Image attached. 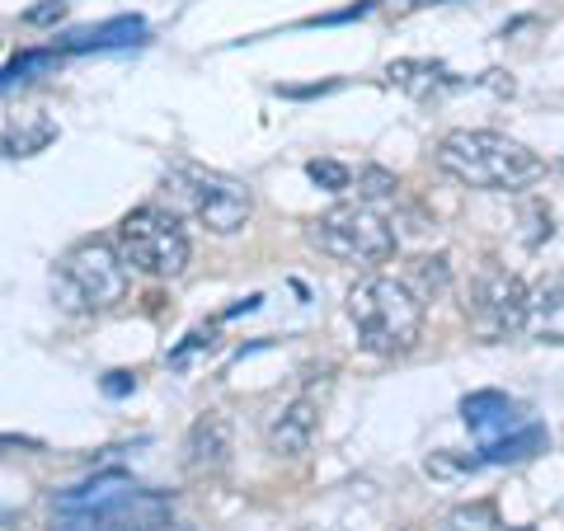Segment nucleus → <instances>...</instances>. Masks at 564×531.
<instances>
[{"label": "nucleus", "instance_id": "obj_19", "mask_svg": "<svg viewBox=\"0 0 564 531\" xmlns=\"http://www.w3.org/2000/svg\"><path fill=\"white\" fill-rule=\"evenodd\" d=\"M155 531H193V527H174V522H165V527H155Z\"/></svg>", "mask_w": 564, "mask_h": 531}, {"label": "nucleus", "instance_id": "obj_13", "mask_svg": "<svg viewBox=\"0 0 564 531\" xmlns=\"http://www.w3.org/2000/svg\"><path fill=\"white\" fill-rule=\"evenodd\" d=\"M386 80H391L395 90H404L410 99H433V95L456 90V85H462V80H456L443 62H429V57H404V62H391V66H386Z\"/></svg>", "mask_w": 564, "mask_h": 531}, {"label": "nucleus", "instance_id": "obj_17", "mask_svg": "<svg viewBox=\"0 0 564 531\" xmlns=\"http://www.w3.org/2000/svg\"><path fill=\"white\" fill-rule=\"evenodd\" d=\"M306 174H311V180L321 184V188H329V193H344V188L352 184V170H348V165H334V161H311Z\"/></svg>", "mask_w": 564, "mask_h": 531}, {"label": "nucleus", "instance_id": "obj_11", "mask_svg": "<svg viewBox=\"0 0 564 531\" xmlns=\"http://www.w3.org/2000/svg\"><path fill=\"white\" fill-rule=\"evenodd\" d=\"M315 429H321V404L311 395L282 404L269 423V452L273 456H302L311 442H315Z\"/></svg>", "mask_w": 564, "mask_h": 531}, {"label": "nucleus", "instance_id": "obj_6", "mask_svg": "<svg viewBox=\"0 0 564 531\" xmlns=\"http://www.w3.org/2000/svg\"><path fill=\"white\" fill-rule=\"evenodd\" d=\"M311 245L321 250L325 259L334 263H348V269H377L395 254V226L381 217L372 203H339L321 212V217L311 221Z\"/></svg>", "mask_w": 564, "mask_h": 531}, {"label": "nucleus", "instance_id": "obj_15", "mask_svg": "<svg viewBox=\"0 0 564 531\" xmlns=\"http://www.w3.org/2000/svg\"><path fill=\"white\" fill-rule=\"evenodd\" d=\"M132 43H147V20L137 14H118V20L99 24V29H85L76 39H66L62 52H113V47H132Z\"/></svg>", "mask_w": 564, "mask_h": 531}, {"label": "nucleus", "instance_id": "obj_7", "mask_svg": "<svg viewBox=\"0 0 564 531\" xmlns=\"http://www.w3.org/2000/svg\"><path fill=\"white\" fill-rule=\"evenodd\" d=\"M118 254L128 259L132 273H147V278H180L188 269V231L184 221L174 217V207H132L128 217L118 221L113 231Z\"/></svg>", "mask_w": 564, "mask_h": 531}, {"label": "nucleus", "instance_id": "obj_12", "mask_svg": "<svg viewBox=\"0 0 564 531\" xmlns=\"http://www.w3.org/2000/svg\"><path fill=\"white\" fill-rule=\"evenodd\" d=\"M462 419H466V429L480 437V442H494V437H503V433H513L522 419V404L513 395H503V391H475L462 400Z\"/></svg>", "mask_w": 564, "mask_h": 531}, {"label": "nucleus", "instance_id": "obj_3", "mask_svg": "<svg viewBox=\"0 0 564 531\" xmlns=\"http://www.w3.org/2000/svg\"><path fill=\"white\" fill-rule=\"evenodd\" d=\"M348 325L372 358H404L423 339V296L404 278L367 273L348 288Z\"/></svg>", "mask_w": 564, "mask_h": 531}, {"label": "nucleus", "instance_id": "obj_14", "mask_svg": "<svg viewBox=\"0 0 564 531\" xmlns=\"http://www.w3.org/2000/svg\"><path fill=\"white\" fill-rule=\"evenodd\" d=\"M545 447H551V433L541 423H518L513 433L480 442V466H518V462H532Z\"/></svg>", "mask_w": 564, "mask_h": 531}, {"label": "nucleus", "instance_id": "obj_20", "mask_svg": "<svg viewBox=\"0 0 564 531\" xmlns=\"http://www.w3.org/2000/svg\"><path fill=\"white\" fill-rule=\"evenodd\" d=\"M0 447H6V442H0Z\"/></svg>", "mask_w": 564, "mask_h": 531}, {"label": "nucleus", "instance_id": "obj_9", "mask_svg": "<svg viewBox=\"0 0 564 531\" xmlns=\"http://www.w3.org/2000/svg\"><path fill=\"white\" fill-rule=\"evenodd\" d=\"M236 456V429L221 410H207L184 433V466L188 475H221Z\"/></svg>", "mask_w": 564, "mask_h": 531}, {"label": "nucleus", "instance_id": "obj_8", "mask_svg": "<svg viewBox=\"0 0 564 531\" xmlns=\"http://www.w3.org/2000/svg\"><path fill=\"white\" fill-rule=\"evenodd\" d=\"M466 315L489 344L513 339V334L527 329V282L513 269H503V263H485L470 278Z\"/></svg>", "mask_w": 564, "mask_h": 531}, {"label": "nucleus", "instance_id": "obj_16", "mask_svg": "<svg viewBox=\"0 0 564 531\" xmlns=\"http://www.w3.org/2000/svg\"><path fill=\"white\" fill-rule=\"evenodd\" d=\"M62 62V52L57 47H29V52H20L6 71H0V95H10L14 85H29L39 71H47V66H57Z\"/></svg>", "mask_w": 564, "mask_h": 531}, {"label": "nucleus", "instance_id": "obj_1", "mask_svg": "<svg viewBox=\"0 0 564 531\" xmlns=\"http://www.w3.org/2000/svg\"><path fill=\"white\" fill-rule=\"evenodd\" d=\"M437 170L456 180L462 188H480V193H522L536 180H545V161L522 147L518 137L494 132V128H456L437 141L433 151Z\"/></svg>", "mask_w": 564, "mask_h": 531}, {"label": "nucleus", "instance_id": "obj_5", "mask_svg": "<svg viewBox=\"0 0 564 531\" xmlns=\"http://www.w3.org/2000/svg\"><path fill=\"white\" fill-rule=\"evenodd\" d=\"M165 193L170 203L188 212L193 221L212 236H236L250 226L254 217V193L236 174H221V170H207V165H193V161H174L165 174Z\"/></svg>", "mask_w": 564, "mask_h": 531}, {"label": "nucleus", "instance_id": "obj_2", "mask_svg": "<svg viewBox=\"0 0 564 531\" xmlns=\"http://www.w3.org/2000/svg\"><path fill=\"white\" fill-rule=\"evenodd\" d=\"M170 522V499L128 475H95L52 499V531H155Z\"/></svg>", "mask_w": 564, "mask_h": 531}, {"label": "nucleus", "instance_id": "obj_18", "mask_svg": "<svg viewBox=\"0 0 564 531\" xmlns=\"http://www.w3.org/2000/svg\"><path fill=\"white\" fill-rule=\"evenodd\" d=\"M62 14H66V0H43V6L24 10V24H52V20H62Z\"/></svg>", "mask_w": 564, "mask_h": 531}, {"label": "nucleus", "instance_id": "obj_10", "mask_svg": "<svg viewBox=\"0 0 564 531\" xmlns=\"http://www.w3.org/2000/svg\"><path fill=\"white\" fill-rule=\"evenodd\" d=\"M527 334L564 348V269L527 288Z\"/></svg>", "mask_w": 564, "mask_h": 531}, {"label": "nucleus", "instance_id": "obj_4", "mask_svg": "<svg viewBox=\"0 0 564 531\" xmlns=\"http://www.w3.org/2000/svg\"><path fill=\"white\" fill-rule=\"evenodd\" d=\"M132 288V269L118 254L113 240H80L62 254L52 273V301L70 315H99L113 311Z\"/></svg>", "mask_w": 564, "mask_h": 531}]
</instances>
